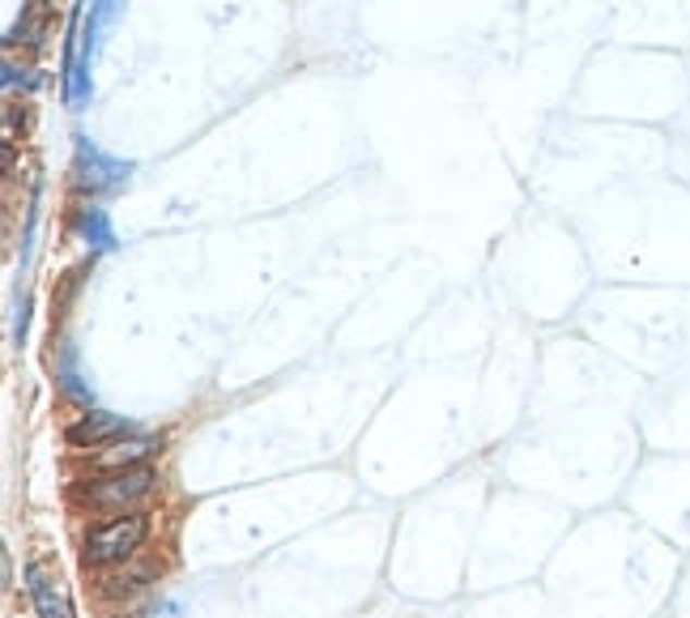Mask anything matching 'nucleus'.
Here are the masks:
<instances>
[{
	"mask_svg": "<svg viewBox=\"0 0 690 618\" xmlns=\"http://www.w3.org/2000/svg\"><path fill=\"white\" fill-rule=\"evenodd\" d=\"M153 453H162V440H153V435H124V440H115V444H107L95 453V469L102 473H115V469H137V465H146Z\"/></svg>",
	"mask_w": 690,
	"mask_h": 618,
	"instance_id": "obj_5",
	"label": "nucleus"
},
{
	"mask_svg": "<svg viewBox=\"0 0 690 618\" xmlns=\"http://www.w3.org/2000/svg\"><path fill=\"white\" fill-rule=\"evenodd\" d=\"M124 435H133V422H124L120 413H107V410H86L69 427V444L82 448V453H90V448L99 453V448L124 440Z\"/></svg>",
	"mask_w": 690,
	"mask_h": 618,
	"instance_id": "obj_4",
	"label": "nucleus"
},
{
	"mask_svg": "<svg viewBox=\"0 0 690 618\" xmlns=\"http://www.w3.org/2000/svg\"><path fill=\"white\" fill-rule=\"evenodd\" d=\"M158 491V473L149 465H137V469H115V473H102L99 482H90L86 491H77V499L95 512L107 516H128L146 504L149 495Z\"/></svg>",
	"mask_w": 690,
	"mask_h": 618,
	"instance_id": "obj_1",
	"label": "nucleus"
},
{
	"mask_svg": "<svg viewBox=\"0 0 690 618\" xmlns=\"http://www.w3.org/2000/svg\"><path fill=\"white\" fill-rule=\"evenodd\" d=\"M39 4H44V0H35V4L26 9V17H17V26H13L9 39H4L9 48H17V44H39V35H44V17H35Z\"/></svg>",
	"mask_w": 690,
	"mask_h": 618,
	"instance_id": "obj_8",
	"label": "nucleus"
},
{
	"mask_svg": "<svg viewBox=\"0 0 690 618\" xmlns=\"http://www.w3.org/2000/svg\"><path fill=\"white\" fill-rule=\"evenodd\" d=\"M26 593H30V606H35L39 618H73L64 593H60V580L44 564L26 567Z\"/></svg>",
	"mask_w": 690,
	"mask_h": 618,
	"instance_id": "obj_6",
	"label": "nucleus"
},
{
	"mask_svg": "<svg viewBox=\"0 0 690 618\" xmlns=\"http://www.w3.org/2000/svg\"><path fill=\"white\" fill-rule=\"evenodd\" d=\"M128 175H133L128 162L102 154L99 146H90V141L77 146V162H73V184H77V193H90V197L120 193V188L128 184Z\"/></svg>",
	"mask_w": 690,
	"mask_h": 618,
	"instance_id": "obj_3",
	"label": "nucleus"
},
{
	"mask_svg": "<svg viewBox=\"0 0 690 618\" xmlns=\"http://www.w3.org/2000/svg\"><path fill=\"white\" fill-rule=\"evenodd\" d=\"M149 537V516L128 512V516H111L95 524L82 542V559L90 567H111V564H128Z\"/></svg>",
	"mask_w": 690,
	"mask_h": 618,
	"instance_id": "obj_2",
	"label": "nucleus"
},
{
	"mask_svg": "<svg viewBox=\"0 0 690 618\" xmlns=\"http://www.w3.org/2000/svg\"><path fill=\"white\" fill-rule=\"evenodd\" d=\"M77 235L95 248V252H111L115 248V231H111V218H107V209L99 206H86V209H77Z\"/></svg>",
	"mask_w": 690,
	"mask_h": 618,
	"instance_id": "obj_7",
	"label": "nucleus"
}]
</instances>
